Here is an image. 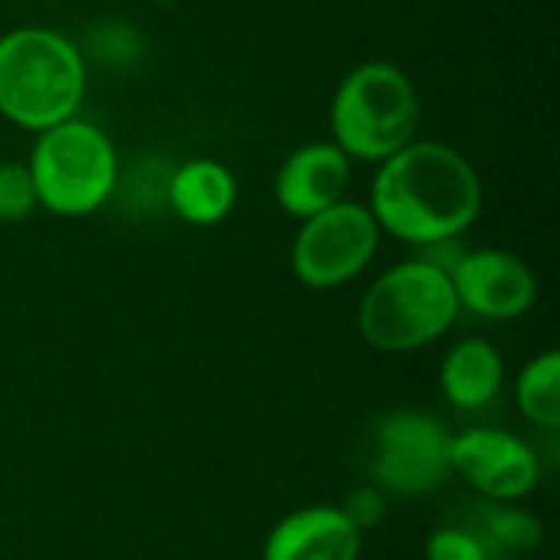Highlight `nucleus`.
I'll return each instance as SVG.
<instances>
[{
  "mask_svg": "<svg viewBox=\"0 0 560 560\" xmlns=\"http://www.w3.org/2000/svg\"><path fill=\"white\" fill-rule=\"evenodd\" d=\"M368 210L384 236L417 249L459 240L482 213V177L453 144L413 138L377 164Z\"/></svg>",
  "mask_w": 560,
  "mask_h": 560,
  "instance_id": "obj_1",
  "label": "nucleus"
},
{
  "mask_svg": "<svg viewBox=\"0 0 560 560\" xmlns=\"http://www.w3.org/2000/svg\"><path fill=\"white\" fill-rule=\"evenodd\" d=\"M89 62L79 43L52 26H13L0 36V118L23 131L79 115Z\"/></svg>",
  "mask_w": 560,
  "mask_h": 560,
  "instance_id": "obj_2",
  "label": "nucleus"
},
{
  "mask_svg": "<svg viewBox=\"0 0 560 560\" xmlns=\"http://www.w3.org/2000/svg\"><path fill=\"white\" fill-rule=\"evenodd\" d=\"M26 167L39 210L62 220H82L112 203L121 158L105 128L72 115L36 131Z\"/></svg>",
  "mask_w": 560,
  "mask_h": 560,
  "instance_id": "obj_3",
  "label": "nucleus"
},
{
  "mask_svg": "<svg viewBox=\"0 0 560 560\" xmlns=\"http://www.w3.org/2000/svg\"><path fill=\"white\" fill-rule=\"evenodd\" d=\"M420 92L413 79L384 59L345 72L328 105L331 141L364 164H381L417 138Z\"/></svg>",
  "mask_w": 560,
  "mask_h": 560,
  "instance_id": "obj_4",
  "label": "nucleus"
},
{
  "mask_svg": "<svg viewBox=\"0 0 560 560\" xmlns=\"http://www.w3.org/2000/svg\"><path fill=\"white\" fill-rule=\"evenodd\" d=\"M459 312L450 272L413 256L371 282L358 308V328L371 348L407 354L443 338Z\"/></svg>",
  "mask_w": 560,
  "mask_h": 560,
  "instance_id": "obj_5",
  "label": "nucleus"
},
{
  "mask_svg": "<svg viewBox=\"0 0 560 560\" xmlns=\"http://www.w3.org/2000/svg\"><path fill=\"white\" fill-rule=\"evenodd\" d=\"M450 427L423 410H390L371 423L361 443V466L374 489L427 495L453 476Z\"/></svg>",
  "mask_w": 560,
  "mask_h": 560,
  "instance_id": "obj_6",
  "label": "nucleus"
},
{
  "mask_svg": "<svg viewBox=\"0 0 560 560\" xmlns=\"http://www.w3.org/2000/svg\"><path fill=\"white\" fill-rule=\"evenodd\" d=\"M299 223L302 226L292 240L289 262L292 276L315 292L354 282L374 262L384 236L368 203L348 197Z\"/></svg>",
  "mask_w": 560,
  "mask_h": 560,
  "instance_id": "obj_7",
  "label": "nucleus"
},
{
  "mask_svg": "<svg viewBox=\"0 0 560 560\" xmlns=\"http://www.w3.org/2000/svg\"><path fill=\"white\" fill-rule=\"evenodd\" d=\"M450 463L453 472H459L489 502L525 499L541 479V463L535 450L495 427H476L453 436Z\"/></svg>",
  "mask_w": 560,
  "mask_h": 560,
  "instance_id": "obj_8",
  "label": "nucleus"
},
{
  "mask_svg": "<svg viewBox=\"0 0 560 560\" xmlns=\"http://www.w3.org/2000/svg\"><path fill=\"white\" fill-rule=\"evenodd\" d=\"M459 308L489 318H522L538 302V279L532 266L509 249H466L450 272Z\"/></svg>",
  "mask_w": 560,
  "mask_h": 560,
  "instance_id": "obj_9",
  "label": "nucleus"
},
{
  "mask_svg": "<svg viewBox=\"0 0 560 560\" xmlns=\"http://www.w3.org/2000/svg\"><path fill=\"white\" fill-rule=\"evenodd\" d=\"M351 158L335 141H308L299 144L276 171L272 194L285 217L308 220L338 200L348 197L351 184Z\"/></svg>",
  "mask_w": 560,
  "mask_h": 560,
  "instance_id": "obj_10",
  "label": "nucleus"
},
{
  "mask_svg": "<svg viewBox=\"0 0 560 560\" xmlns=\"http://www.w3.org/2000/svg\"><path fill=\"white\" fill-rule=\"evenodd\" d=\"M361 535L341 505H308L266 535L262 560H358Z\"/></svg>",
  "mask_w": 560,
  "mask_h": 560,
  "instance_id": "obj_11",
  "label": "nucleus"
},
{
  "mask_svg": "<svg viewBox=\"0 0 560 560\" xmlns=\"http://www.w3.org/2000/svg\"><path fill=\"white\" fill-rule=\"evenodd\" d=\"M240 197L233 171L217 158H187L171 167L167 177V213L187 226H217L223 223Z\"/></svg>",
  "mask_w": 560,
  "mask_h": 560,
  "instance_id": "obj_12",
  "label": "nucleus"
},
{
  "mask_svg": "<svg viewBox=\"0 0 560 560\" xmlns=\"http://www.w3.org/2000/svg\"><path fill=\"white\" fill-rule=\"evenodd\" d=\"M505 384V361L499 348L486 338L456 341L440 364L443 397L459 410L489 407Z\"/></svg>",
  "mask_w": 560,
  "mask_h": 560,
  "instance_id": "obj_13",
  "label": "nucleus"
},
{
  "mask_svg": "<svg viewBox=\"0 0 560 560\" xmlns=\"http://www.w3.org/2000/svg\"><path fill=\"white\" fill-rule=\"evenodd\" d=\"M476 522L466 525L479 535L492 558H522L541 545V522L525 509H509V502H489L476 509Z\"/></svg>",
  "mask_w": 560,
  "mask_h": 560,
  "instance_id": "obj_14",
  "label": "nucleus"
},
{
  "mask_svg": "<svg viewBox=\"0 0 560 560\" xmlns=\"http://www.w3.org/2000/svg\"><path fill=\"white\" fill-rule=\"evenodd\" d=\"M171 167L161 154H138L131 164L118 167V184L112 200L128 217H154L167 210V177Z\"/></svg>",
  "mask_w": 560,
  "mask_h": 560,
  "instance_id": "obj_15",
  "label": "nucleus"
},
{
  "mask_svg": "<svg viewBox=\"0 0 560 560\" xmlns=\"http://www.w3.org/2000/svg\"><path fill=\"white\" fill-rule=\"evenodd\" d=\"M515 400L518 410L528 423L541 430H558L560 427V354L545 351L532 358L518 381H515Z\"/></svg>",
  "mask_w": 560,
  "mask_h": 560,
  "instance_id": "obj_16",
  "label": "nucleus"
},
{
  "mask_svg": "<svg viewBox=\"0 0 560 560\" xmlns=\"http://www.w3.org/2000/svg\"><path fill=\"white\" fill-rule=\"evenodd\" d=\"M79 49H82L85 62L95 59L102 66H128L141 56L144 39L125 20H105V23L89 26L85 43H79Z\"/></svg>",
  "mask_w": 560,
  "mask_h": 560,
  "instance_id": "obj_17",
  "label": "nucleus"
},
{
  "mask_svg": "<svg viewBox=\"0 0 560 560\" xmlns=\"http://www.w3.org/2000/svg\"><path fill=\"white\" fill-rule=\"evenodd\" d=\"M36 210V190L30 167L20 161H0V223H20Z\"/></svg>",
  "mask_w": 560,
  "mask_h": 560,
  "instance_id": "obj_18",
  "label": "nucleus"
},
{
  "mask_svg": "<svg viewBox=\"0 0 560 560\" xmlns=\"http://www.w3.org/2000/svg\"><path fill=\"white\" fill-rule=\"evenodd\" d=\"M427 560H492V555L472 528L446 525L427 538Z\"/></svg>",
  "mask_w": 560,
  "mask_h": 560,
  "instance_id": "obj_19",
  "label": "nucleus"
},
{
  "mask_svg": "<svg viewBox=\"0 0 560 560\" xmlns=\"http://www.w3.org/2000/svg\"><path fill=\"white\" fill-rule=\"evenodd\" d=\"M341 509H345V515L364 532V528H371V525H377V522L384 518V495H381V489L364 486V489L351 492L348 502H345Z\"/></svg>",
  "mask_w": 560,
  "mask_h": 560,
  "instance_id": "obj_20",
  "label": "nucleus"
},
{
  "mask_svg": "<svg viewBox=\"0 0 560 560\" xmlns=\"http://www.w3.org/2000/svg\"><path fill=\"white\" fill-rule=\"evenodd\" d=\"M154 3H158V7H174L177 0H154Z\"/></svg>",
  "mask_w": 560,
  "mask_h": 560,
  "instance_id": "obj_21",
  "label": "nucleus"
},
{
  "mask_svg": "<svg viewBox=\"0 0 560 560\" xmlns=\"http://www.w3.org/2000/svg\"><path fill=\"white\" fill-rule=\"evenodd\" d=\"M492 560H528V558H492Z\"/></svg>",
  "mask_w": 560,
  "mask_h": 560,
  "instance_id": "obj_22",
  "label": "nucleus"
}]
</instances>
